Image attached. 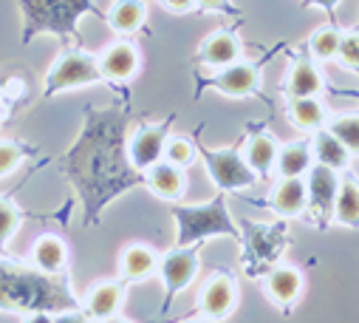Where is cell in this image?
<instances>
[{"label": "cell", "mask_w": 359, "mask_h": 323, "mask_svg": "<svg viewBox=\"0 0 359 323\" xmlns=\"http://www.w3.org/2000/svg\"><path fill=\"white\" fill-rule=\"evenodd\" d=\"M128 97L108 108H85L82 131L62 153V176L79 196L82 227H97L114 199L144 185V173L128 159Z\"/></svg>", "instance_id": "6da1fadb"}, {"label": "cell", "mask_w": 359, "mask_h": 323, "mask_svg": "<svg viewBox=\"0 0 359 323\" xmlns=\"http://www.w3.org/2000/svg\"><path fill=\"white\" fill-rule=\"evenodd\" d=\"M0 309L4 312H71L82 309L71 284L62 275L0 261Z\"/></svg>", "instance_id": "7a4b0ae2"}, {"label": "cell", "mask_w": 359, "mask_h": 323, "mask_svg": "<svg viewBox=\"0 0 359 323\" xmlns=\"http://www.w3.org/2000/svg\"><path fill=\"white\" fill-rule=\"evenodd\" d=\"M23 15V43H32L37 34H57L62 40H74V48L79 46L76 23L82 15H97L105 20V12L94 0H18Z\"/></svg>", "instance_id": "3957f363"}, {"label": "cell", "mask_w": 359, "mask_h": 323, "mask_svg": "<svg viewBox=\"0 0 359 323\" xmlns=\"http://www.w3.org/2000/svg\"><path fill=\"white\" fill-rule=\"evenodd\" d=\"M170 216L175 221V247H196L218 235L241 241V230L226 210V193H218L207 204H172Z\"/></svg>", "instance_id": "277c9868"}, {"label": "cell", "mask_w": 359, "mask_h": 323, "mask_svg": "<svg viewBox=\"0 0 359 323\" xmlns=\"http://www.w3.org/2000/svg\"><path fill=\"white\" fill-rule=\"evenodd\" d=\"M97 83H108L100 71V60L94 54H85L79 48H65L54 65L46 74L43 83V94L54 97L60 91H71V88H85V86H97Z\"/></svg>", "instance_id": "5b68a950"}, {"label": "cell", "mask_w": 359, "mask_h": 323, "mask_svg": "<svg viewBox=\"0 0 359 323\" xmlns=\"http://www.w3.org/2000/svg\"><path fill=\"white\" fill-rule=\"evenodd\" d=\"M198 156L204 159L207 165V173L210 179L215 182V187L221 193H235V190H246L257 182V176L252 173V168L246 165V159L241 153L238 145L232 147H221V150H212V147H198Z\"/></svg>", "instance_id": "8992f818"}, {"label": "cell", "mask_w": 359, "mask_h": 323, "mask_svg": "<svg viewBox=\"0 0 359 323\" xmlns=\"http://www.w3.org/2000/svg\"><path fill=\"white\" fill-rule=\"evenodd\" d=\"M306 179V213H311V221L325 230L328 221L334 218V202L339 193V173L325 168V165H311V171L303 176Z\"/></svg>", "instance_id": "52a82bcc"}, {"label": "cell", "mask_w": 359, "mask_h": 323, "mask_svg": "<svg viewBox=\"0 0 359 323\" xmlns=\"http://www.w3.org/2000/svg\"><path fill=\"white\" fill-rule=\"evenodd\" d=\"M198 267H201V258L193 247H172L158 261V275L164 281V306H161V312H170L175 295L184 292L193 284V278L198 275Z\"/></svg>", "instance_id": "ba28073f"}, {"label": "cell", "mask_w": 359, "mask_h": 323, "mask_svg": "<svg viewBox=\"0 0 359 323\" xmlns=\"http://www.w3.org/2000/svg\"><path fill=\"white\" fill-rule=\"evenodd\" d=\"M201 88H215L224 97L241 100V97H252L260 94V62H246L238 60L221 71H215L212 77H198V91Z\"/></svg>", "instance_id": "9c48e42d"}, {"label": "cell", "mask_w": 359, "mask_h": 323, "mask_svg": "<svg viewBox=\"0 0 359 323\" xmlns=\"http://www.w3.org/2000/svg\"><path fill=\"white\" fill-rule=\"evenodd\" d=\"M246 235H241V241L246 244V253H255V264L252 270L257 267H269L272 270L280 256H283V247L289 241V232H286V224H255V221H246Z\"/></svg>", "instance_id": "30bf717a"}, {"label": "cell", "mask_w": 359, "mask_h": 323, "mask_svg": "<svg viewBox=\"0 0 359 323\" xmlns=\"http://www.w3.org/2000/svg\"><path fill=\"white\" fill-rule=\"evenodd\" d=\"M170 125H172V114L158 122V125H142L130 139H128V159L136 171H150L156 162L164 159V145L170 136Z\"/></svg>", "instance_id": "8fae6325"}, {"label": "cell", "mask_w": 359, "mask_h": 323, "mask_svg": "<svg viewBox=\"0 0 359 323\" xmlns=\"http://www.w3.org/2000/svg\"><path fill=\"white\" fill-rule=\"evenodd\" d=\"M235 303H238V289L229 275L210 278L198 295V312L207 320H224L226 315H232Z\"/></svg>", "instance_id": "7c38bea8"}, {"label": "cell", "mask_w": 359, "mask_h": 323, "mask_svg": "<svg viewBox=\"0 0 359 323\" xmlns=\"http://www.w3.org/2000/svg\"><path fill=\"white\" fill-rule=\"evenodd\" d=\"M97 60H100L102 77L108 79L111 86L130 79L133 74H139V65H142L139 51H136V46H130V43H111Z\"/></svg>", "instance_id": "4fadbf2b"}, {"label": "cell", "mask_w": 359, "mask_h": 323, "mask_svg": "<svg viewBox=\"0 0 359 323\" xmlns=\"http://www.w3.org/2000/svg\"><path fill=\"white\" fill-rule=\"evenodd\" d=\"M125 303V284L122 281H100L97 286L88 289L82 301V312L91 315L94 320H108L116 317Z\"/></svg>", "instance_id": "5bb4252c"}, {"label": "cell", "mask_w": 359, "mask_h": 323, "mask_svg": "<svg viewBox=\"0 0 359 323\" xmlns=\"http://www.w3.org/2000/svg\"><path fill=\"white\" fill-rule=\"evenodd\" d=\"M144 185L153 196H158L164 202H178L187 193V173L161 159L150 171H144Z\"/></svg>", "instance_id": "9a60e30c"}, {"label": "cell", "mask_w": 359, "mask_h": 323, "mask_svg": "<svg viewBox=\"0 0 359 323\" xmlns=\"http://www.w3.org/2000/svg\"><path fill=\"white\" fill-rule=\"evenodd\" d=\"M320 91H323V74H320L317 60L311 54L297 57L286 77V97L303 100V97H317Z\"/></svg>", "instance_id": "2e32d148"}, {"label": "cell", "mask_w": 359, "mask_h": 323, "mask_svg": "<svg viewBox=\"0 0 359 323\" xmlns=\"http://www.w3.org/2000/svg\"><path fill=\"white\" fill-rule=\"evenodd\" d=\"M263 286H266V295L269 301H275L280 306H289L300 298L303 292V272L297 267H289V264H278L266 272L263 278Z\"/></svg>", "instance_id": "e0dca14e"}, {"label": "cell", "mask_w": 359, "mask_h": 323, "mask_svg": "<svg viewBox=\"0 0 359 323\" xmlns=\"http://www.w3.org/2000/svg\"><path fill=\"white\" fill-rule=\"evenodd\" d=\"M238 60H241V40L232 29H221V32L210 34L198 48V62H204L210 68H226Z\"/></svg>", "instance_id": "ac0fdd59"}, {"label": "cell", "mask_w": 359, "mask_h": 323, "mask_svg": "<svg viewBox=\"0 0 359 323\" xmlns=\"http://www.w3.org/2000/svg\"><path fill=\"white\" fill-rule=\"evenodd\" d=\"M156 270H158V256H156L153 247H147V244H130V247H125L122 261H119L122 284H142Z\"/></svg>", "instance_id": "d6986e66"}, {"label": "cell", "mask_w": 359, "mask_h": 323, "mask_svg": "<svg viewBox=\"0 0 359 323\" xmlns=\"http://www.w3.org/2000/svg\"><path fill=\"white\" fill-rule=\"evenodd\" d=\"M314 165V153H311V142L300 139V142H289L278 150L275 159V173L280 179H303Z\"/></svg>", "instance_id": "ffe728a7"}, {"label": "cell", "mask_w": 359, "mask_h": 323, "mask_svg": "<svg viewBox=\"0 0 359 323\" xmlns=\"http://www.w3.org/2000/svg\"><path fill=\"white\" fill-rule=\"evenodd\" d=\"M278 150H280V142H278L275 133H257V136H252L246 142L243 159H246V165L252 168V173L257 179H266V176H272V171H275Z\"/></svg>", "instance_id": "44dd1931"}, {"label": "cell", "mask_w": 359, "mask_h": 323, "mask_svg": "<svg viewBox=\"0 0 359 323\" xmlns=\"http://www.w3.org/2000/svg\"><path fill=\"white\" fill-rule=\"evenodd\" d=\"M32 261H34V270L46 272V275H62L65 272V264H68V247L60 235H40L37 244L32 250Z\"/></svg>", "instance_id": "7402d4cb"}, {"label": "cell", "mask_w": 359, "mask_h": 323, "mask_svg": "<svg viewBox=\"0 0 359 323\" xmlns=\"http://www.w3.org/2000/svg\"><path fill=\"white\" fill-rule=\"evenodd\" d=\"M306 179H280L272 190V210L280 218H300L306 216Z\"/></svg>", "instance_id": "603a6c76"}, {"label": "cell", "mask_w": 359, "mask_h": 323, "mask_svg": "<svg viewBox=\"0 0 359 323\" xmlns=\"http://www.w3.org/2000/svg\"><path fill=\"white\" fill-rule=\"evenodd\" d=\"M105 20L119 34H136L147 20V0H114Z\"/></svg>", "instance_id": "cb8c5ba5"}, {"label": "cell", "mask_w": 359, "mask_h": 323, "mask_svg": "<svg viewBox=\"0 0 359 323\" xmlns=\"http://www.w3.org/2000/svg\"><path fill=\"white\" fill-rule=\"evenodd\" d=\"M311 153H314V162L317 165H325L331 171H345L348 168V162H351V153L345 150V145L328 131V128H320L314 131L311 136Z\"/></svg>", "instance_id": "d4e9b609"}, {"label": "cell", "mask_w": 359, "mask_h": 323, "mask_svg": "<svg viewBox=\"0 0 359 323\" xmlns=\"http://www.w3.org/2000/svg\"><path fill=\"white\" fill-rule=\"evenodd\" d=\"M286 117L294 128L306 131V133H314L320 128H325L328 122V114H325V105L317 100V97H303V100H292L289 108H286Z\"/></svg>", "instance_id": "484cf974"}, {"label": "cell", "mask_w": 359, "mask_h": 323, "mask_svg": "<svg viewBox=\"0 0 359 323\" xmlns=\"http://www.w3.org/2000/svg\"><path fill=\"white\" fill-rule=\"evenodd\" d=\"M331 221H337L348 230H359V182H356V176H345L339 182Z\"/></svg>", "instance_id": "4316f807"}, {"label": "cell", "mask_w": 359, "mask_h": 323, "mask_svg": "<svg viewBox=\"0 0 359 323\" xmlns=\"http://www.w3.org/2000/svg\"><path fill=\"white\" fill-rule=\"evenodd\" d=\"M196 156H198V147H196V142L190 139V136H184V133H175V136H167V145H164V162H170V165H175V168H190L193 162H196Z\"/></svg>", "instance_id": "83f0119b"}, {"label": "cell", "mask_w": 359, "mask_h": 323, "mask_svg": "<svg viewBox=\"0 0 359 323\" xmlns=\"http://www.w3.org/2000/svg\"><path fill=\"white\" fill-rule=\"evenodd\" d=\"M325 128L345 145L351 156H359V114H342L325 122Z\"/></svg>", "instance_id": "f1b7e54d"}, {"label": "cell", "mask_w": 359, "mask_h": 323, "mask_svg": "<svg viewBox=\"0 0 359 323\" xmlns=\"http://www.w3.org/2000/svg\"><path fill=\"white\" fill-rule=\"evenodd\" d=\"M339 37H342V32L337 26H325V29L314 32L309 37V54L314 60H334L339 51Z\"/></svg>", "instance_id": "f546056e"}, {"label": "cell", "mask_w": 359, "mask_h": 323, "mask_svg": "<svg viewBox=\"0 0 359 323\" xmlns=\"http://www.w3.org/2000/svg\"><path fill=\"white\" fill-rule=\"evenodd\" d=\"M20 221H23V213L9 199H0V253L6 250V244L12 241V235L18 232Z\"/></svg>", "instance_id": "4dcf8cb0"}, {"label": "cell", "mask_w": 359, "mask_h": 323, "mask_svg": "<svg viewBox=\"0 0 359 323\" xmlns=\"http://www.w3.org/2000/svg\"><path fill=\"white\" fill-rule=\"evenodd\" d=\"M29 153L32 150L18 145V142H0V179H6L12 171H18V165Z\"/></svg>", "instance_id": "1f68e13d"}, {"label": "cell", "mask_w": 359, "mask_h": 323, "mask_svg": "<svg viewBox=\"0 0 359 323\" xmlns=\"http://www.w3.org/2000/svg\"><path fill=\"white\" fill-rule=\"evenodd\" d=\"M337 57L348 65V68H356L359 71V32H348L339 37V51Z\"/></svg>", "instance_id": "d6a6232c"}, {"label": "cell", "mask_w": 359, "mask_h": 323, "mask_svg": "<svg viewBox=\"0 0 359 323\" xmlns=\"http://www.w3.org/2000/svg\"><path fill=\"white\" fill-rule=\"evenodd\" d=\"M303 6H309V9H323V12L331 18V26H337V23H334V15H337L339 0H303Z\"/></svg>", "instance_id": "836d02e7"}, {"label": "cell", "mask_w": 359, "mask_h": 323, "mask_svg": "<svg viewBox=\"0 0 359 323\" xmlns=\"http://www.w3.org/2000/svg\"><path fill=\"white\" fill-rule=\"evenodd\" d=\"M161 6L175 12V15H187L196 9V0H161Z\"/></svg>", "instance_id": "e575fe53"}, {"label": "cell", "mask_w": 359, "mask_h": 323, "mask_svg": "<svg viewBox=\"0 0 359 323\" xmlns=\"http://www.w3.org/2000/svg\"><path fill=\"white\" fill-rule=\"evenodd\" d=\"M54 323H88V315L82 309H71V312H60Z\"/></svg>", "instance_id": "d590c367"}, {"label": "cell", "mask_w": 359, "mask_h": 323, "mask_svg": "<svg viewBox=\"0 0 359 323\" xmlns=\"http://www.w3.org/2000/svg\"><path fill=\"white\" fill-rule=\"evenodd\" d=\"M201 9H215V12H229V0H196Z\"/></svg>", "instance_id": "8d00e7d4"}, {"label": "cell", "mask_w": 359, "mask_h": 323, "mask_svg": "<svg viewBox=\"0 0 359 323\" xmlns=\"http://www.w3.org/2000/svg\"><path fill=\"white\" fill-rule=\"evenodd\" d=\"M23 323H54V315L51 312H29V317Z\"/></svg>", "instance_id": "74e56055"}, {"label": "cell", "mask_w": 359, "mask_h": 323, "mask_svg": "<svg viewBox=\"0 0 359 323\" xmlns=\"http://www.w3.org/2000/svg\"><path fill=\"white\" fill-rule=\"evenodd\" d=\"M100 323H128V320H122V317L116 315V317H108V320H100Z\"/></svg>", "instance_id": "f35d334b"}, {"label": "cell", "mask_w": 359, "mask_h": 323, "mask_svg": "<svg viewBox=\"0 0 359 323\" xmlns=\"http://www.w3.org/2000/svg\"><path fill=\"white\" fill-rule=\"evenodd\" d=\"M345 97H351V100H359V91H342Z\"/></svg>", "instance_id": "ab89813d"}, {"label": "cell", "mask_w": 359, "mask_h": 323, "mask_svg": "<svg viewBox=\"0 0 359 323\" xmlns=\"http://www.w3.org/2000/svg\"><path fill=\"white\" fill-rule=\"evenodd\" d=\"M196 323H210V320H196Z\"/></svg>", "instance_id": "60d3db41"}, {"label": "cell", "mask_w": 359, "mask_h": 323, "mask_svg": "<svg viewBox=\"0 0 359 323\" xmlns=\"http://www.w3.org/2000/svg\"><path fill=\"white\" fill-rule=\"evenodd\" d=\"M356 74H359V71H356Z\"/></svg>", "instance_id": "b9f144b4"}]
</instances>
